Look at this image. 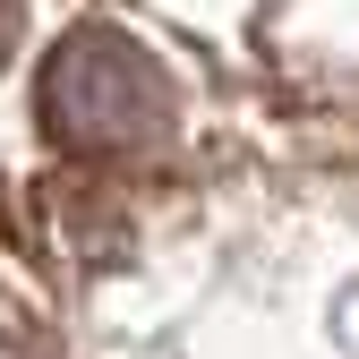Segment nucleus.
<instances>
[{
    "mask_svg": "<svg viewBox=\"0 0 359 359\" xmlns=\"http://www.w3.org/2000/svg\"><path fill=\"white\" fill-rule=\"evenodd\" d=\"M43 137L77 163H120V154H154L171 137V77L154 52H137L120 26H77L52 60H43Z\"/></svg>",
    "mask_w": 359,
    "mask_h": 359,
    "instance_id": "f257e3e1",
    "label": "nucleus"
},
{
    "mask_svg": "<svg viewBox=\"0 0 359 359\" xmlns=\"http://www.w3.org/2000/svg\"><path fill=\"white\" fill-rule=\"evenodd\" d=\"M18 34H26V0H0V69H9V52H18Z\"/></svg>",
    "mask_w": 359,
    "mask_h": 359,
    "instance_id": "f03ea898",
    "label": "nucleus"
}]
</instances>
